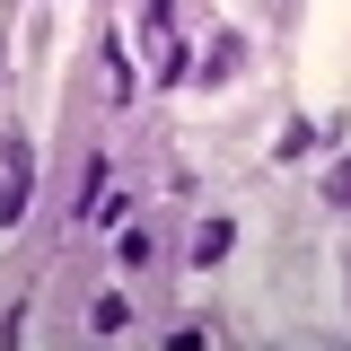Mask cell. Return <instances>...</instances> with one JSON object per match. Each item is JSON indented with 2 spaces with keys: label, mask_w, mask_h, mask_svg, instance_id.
I'll return each instance as SVG.
<instances>
[{
  "label": "cell",
  "mask_w": 351,
  "mask_h": 351,
  "mask_svg": "<svg viewBox=\"0 0 351 351\" xmlns=\"http://www.w3.org/2000/svg\"><path fill=\"white\" fill-rule=\"evenodd\" d=\"M36 202V141L27 132H0V228H18Z\"/></svg>",
  "instance_id": "cell-1"
},
{
  "label": "cell",
  "mask_w": 351,
  "mask_h": 351,
  "mask_svg": "<svg viewBox=\"0 0 351 351\" xmlns=\"http://www.w3.org/2000/svg\"><path fill=\"white\" fill-rule=\"evenodd\" d=\"M316 141H343V114H325V123H281V141H272V158H307V149H316Z\"/></svg>",
  "instance_id": "cell-3"
},
{
  "label": "cell",
  "mask_w": 351,
  "mask_h": 351,
  "mask_svg": "<svg viewBox=\"0 0 351 351\" xmlns=\"http://www.w3.org/2000/svg\"><path fill=\"white\" fill-rule=\"evenodd\" d=\"M343 281H351V246H343Z\"/></svg>",
  "instance_id": "cell-10"
},
{
  "label": "cell",
  "mask_w": 351,
  "mask_h": 351,
  "mask_svg": "<svg viewBox=\"0 0 351 351\" xmlns=\"http://www.w3.org/2000/svg\"><path fill=\"white\" fill-rule=\"evenodd\" d=\"M132 325V307L114 299V290H106V299H88V334H123Z\"/></svg>",
  "instance_id": "cell-6"
},
{
  "label": "cell",
  "mask_w": 351,
  "mask_h": 351,
  "mask_svg": "<svg viewBox=\"0 0 351 351\" xmlns=\"http://www.w3.org/2000/svg\"><path fill=\"white\" fill-rule=\"evenodd\" d=\"M316 193H325L334 211H351V149H343V158H334V167H325V184H316Z\"/></svg>",
  "instance_id": "cell-8"
},
{
  "label": "cell",
  "mask_w": 351,
  "mask_h": 351,
  "mask_svg": "<svg viewBox=\"0 0 351 351\" xmlns=\"http://www.w3.org/2000/svg\"><path fill=\"white\" fill-rule=\"evenodd\" d=\"M97 80H106V106H132V62H123V44L97 53Z\"/></svg>",
  "instance_id": "cell-4"
},
{
  "label": "cell",
  "mask_w": 351,
  "mask_h": 351,
  "mask_svg": "<svg viewBox=\"0 0 351 351\" xmlns=\"http://www.w3.org/2000/svg\"><path fill=\"white\" fill-rule=\"evenodd\" d=\"M228 246H237V228H228V219H202V228H193V263H202V272H211Z\"/></svg>",
  "instance_id": "cell-5"
},
{
  "label": "cell",
  "mask_w": 351,
  "mask_h": 351,
  "mask_svg": "<svg viewBox=\"0 0 351 351\" xmlns=\"http://www.w3.org/2000/svg\"><path fill=\"white\" fill-rule=\"evenodd\" d=\"M141 27H149V36H176V0H149V9H141Z\"/></svg>",
  "instance_id": "cell-9"
},
{
  "label": "cell",
  "mask_w": 351,
  "mask_h": 351,
  "mask_svg": "<svg viewBox=\"0 0 351 351\" xmlns=\"http://www.w3.org/2000/svg\"><path fill=\"white\" fill-rule=\"evenodd\" d=\"M80 219H97V228H123V219H132V193H114V184H106V193H97Z\"/></svg>",
  "instance_id": "cell-7"
},
{
  "label": "cell",
  "mask_w": 351,
  "mask_h": 351,
  "mask_svg": "<svg viewBox=\"0 0 351 351\" xmlns=\"http://www.w3.org/2000/svg\"><path fill=\"white\" fill-rule=\"evenodd\" d=\"M237 71H246V36H219L211 53L193 62V80H202V88H228V80H237Z\"/></svg>",
  "instance_id": "cell-2"
}]
</instances>
